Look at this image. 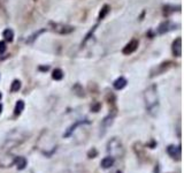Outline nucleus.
I'll return each mask as SVG.
<instances>
[{
	"label": "nucleus",
	"mask_w": 184,
	"mask_h": 173,
	"mask_svg": "<svg viewBox=\"0 0 184 173\" xmlns=\"http://www.w3.org/2000/svg\"><path fill=\"white\" fill-rule=\"evenodd\" d=\"M24 110V102L23 100H17V103L15 105V109H14V114L20 115Z\"/></svg>",
	"instance_id": "nucleus-13"
},
{
	"label": "nucleus",
	"mask_w": 184,
	"mask_h": 173,
	"mask_svg": "<svg viewBox=\"0 0 184 173\" xmlns=\"http://www.w3.org/2000/svg\"><path fill=\"white\" fill-rule=\"evenodd\" d=\"M7 50V46H6V43L5 42H0V53H4Z\"/></svg>",
	"instance_id": "nucleus-18"
},
{
	"label": "nucleus",
	"mask_w": 184,
	"mask_h": 173,
	"mask_svg": "<svg viewBox=\"0 0 184 173\" xmlns=\"http://www.w3.org/2000/svg\"><path fill=\"white\" fill-rule=\"evenodd\" d=\"M170 66H172V63H170V61L160 63V65L158 66V68H155V70H157V74H155V75H160V74H162L163 72H165V70H167Z\"/></svg>",
	"instance_id": "nucleus-12"
},
{
	"label": "nucleus",
	"mask_w": 184,
	"mask_h": 173,
	"mask_svg": "<svg viewBox=\"0 0 184 173\" xmlns=\"http://www.w3.org/2000/svg\"><path fill=\"white\" fill-rule=\"evenodd\" d=\"M1 98H2V95H1V92H0V99H1Z\"/></svg>",
	"instance_id": "nucleus-21"
},
{
	"label": "nucleus",
	"mask_w": 184,
	"mask_h": 173,
	"mask_svg": "<svg viewBox=\"0 0 184 173\" xmlns=\"http://www.w3.org/2000/svg\"><path fill=\"white\" fill-rule=\"evenodd\" d=\"M167 152L172 158L181 159V146H169L167 148Z\"/></svg>",
	"instance_id": "nucleus-6"
},
{
	"label": "nucleus",
	"mask_w": 184,
	"mask_h": 173,
	"mask_svg": "<svg viewBox=\"0 0 184 173\" xmlns=\"http://www.w3.org/2000/svg\"><path fill=\"white\" fill-rule=\"evenodd\" d=\"M14 163H15L16 168H19V170H24L26 166V164H28V162H26V158L23 157V156H20V157H16L15 159H14Z\"/></svg>",
	"instance_id": "nucleus-10"
},
{
	"label": "nucleus",
	"mask_w": 184,
	"mask_h": 173,
	"mask_svg": "<svg viewBox=\"0 0 184 173\" xmlns=\"http://www.w3.org/2000/svg\"><path fill=\"white\" fill-rule=\"evenodd\" d=\"M51 27H52V30L58 34H61V35H67V34H70V32L74 31V27L71 26H67V24H61V23H51Z\"/></svg>",
	"instance_id": "nucleus-2"
},
{
	"label": "nucleus",
	"mask_w": 184,
	"mask_h": 173,
	"mask_svg": "<svg viewBox=\"0 0 184 173\" xmlns=\"http://www.w3.org/2000/svg\"><path fill=\"white\" fill-rule=\"evenodd\" d=\"M127 80L123 77V76H120V77H117V79L114 81V83H113V87L115 88L116 90H121L123 89L124 87L127 85Z\"/></svg>",
	"instance_id": "nucleus-9"
},
{
	"label": "nucleus",
	"mask_w": 184,
	"mask_h": 173,
	"mask_svg": "<svg viewBox=\"0 0 184 173\" xmlns=\"http://www.w3.org/2000/svg\"><path fill=\"white\" fill-rule=\"evenodd\" d=\"M2 36H4V38H5L6 41L13 42V39H14V31L12 29H6L2 32Z\"/></svg>",
	"instance_id": "nucleus-14"
},
{
	"label": "nucleus",
	"mask_w": 184,
	"mask_h": 173,
	"mask_svg": "<svg viewBox=\"0 0 184 173\" xmlns=\"http://www.w3.org/2000/svg\"><path fill=\"white\" fill-rule=\"evenodd\" d=\"M20 89H21V81H20V80H14L13 83H12L11 90L13 92H16V91H19Z\"/></svg>",
	"instance_id": "nucleus-17"
},
{
	"label": "nucleus",
	"mask_w": 184,
	"mask_h": 173,
	"mask_svg": "<svg viewBox=\"0 0 184 173\" xmlns=\"http://www.w3.org/2000/svg\"><path fill=\"white\" fill-rule=\"evenodd\" d=\"M52 77H53V80H55V81H60V80H62L63 79V72L60 68H55L52 73Z\"/></svg>",
	"instance_id": "nucleus-15"
},
{
	"label": "nucleus",
	"mask_w": 184,
	"mask_h": 173,
	"mask_svg": "<svg viewBox=\"0 0 184 173\" xmlns=\"http://www.w3.org/2000/svg\"><path fill=\"white\" fill-rule=\"evenodd\" d=\"M137 47H138V41L132 39L131 42H129L126 46H124V49L122 50V53L126 54V56H129V54H131V53H134L136 51Z\"/></svg>",
	"instance_id": "nucleus-5"
},
{
	"label": "nucleus",
	"mask_w": 184,
	"mask_h": 173,
	"mask_svg": "<svg viewBox=\"0 0 184 173\" xmlns=\"http://www.w3.org/2000/svg\"><path fill=\"white\" fill-rule=\"evenodd\" d=\"M1 112H2V105L0 104V113H1Z\"/></svg>",
	"instance_id": "nucleus-20"
},
{
	"label": "nucleus",
	"mask_w": 184,
	"mask_h": 173,
	"mask_svg": "<svg viewBox=\"0 0 184 173\" xmlns=\"http://www.w3.org/2000/svg\"><path fill=\"white\" fill-rule=\"evenodd\" d=\"M144 99L146 105V111L155 117L159 111V96H158V88L155 84L150 85L145 92H144Z\"/></svg>",
	"instance_id": "nucleus-1"
},
{
	"label": "nucleus",
	"mask_w": 184,
	"mask_h": 173,
	"mask_svg": "<svg viewBox=\"0 0 184 173\" xmlns=\"http://www.w3.org/2000/svg\"><path fill=\"white\" fill-rule=\"evenodd\" d=\"M114 163H115L114 157H112V156H107V157H105L102 160H101L100 165H101V168H109L114 165Z\"/></svg>",
	"instance_id": "nucleus-8"
},
{
	"label": "nucleus",
	"mask_w": 184,
	"mask_h": 173,
	"mask_svg": "<svg viewBox=\"0 0 184 173\" xmlns=\"http://www.w3.org/2000/svg\"><path fill=\"white\" fill-rule=\"evenodd\" d=\"M175 27L176 26H175L174 23H172L170 21H165L159 26L158 32L160 35H163V34H166V32H169V31H172V30H174Z\"/></svg>",
	"instance_id": "nucleus-4"
},
{
	"label": "nucleus",
	"mask_w": 184,
	"mask_h": 173,
	"mask_svg": "<svg viewBox=\"0 0 184 173\" xmlns=\"http://www.w3.org/2000/svg\"><path fill=\"white\" fill-rule=\"evenodd\" d=\"M114 117H115V112H112V114L109 113V114L107 115L105 119L102 120V128H104V131H106V128H108V127L113 124Z\"/></svg>",
	"instance_id": "nucleus-11"
},
{
	"label": "nucleus",
	"mask_w": 184,
	"mask_h": 173,
	"mask_svg": "<svg viewBox=\"0 0 184 173\" xmlns=\"http://www.w3.org/2000/svg\"><path fill=\"white\" fill-rule=\"evenodd\" d=\"M172 51L175 57L179 58L182 56V38L179 37L173 42V46H172Z\"/></svg>",
	"instance_id": "nucleus-3"
},
{
	"label": "nucleus",
	"mask_w": 184,
	"mask_h": 173,
	"mask_svg": "<svg viewBox=\"0 0 184 173\" xmlns=\"http://www.w3.org/2000/svg\"><path fill=\"white\" fill-rule=\"evenodd\" d=\"M84 124H90V121H88V120H79V121H76V122L74 124L73 126H70V127L68 128V129H67V132H66V133L63 134V136H64V137H69L70 135H71V134H73V132L75 131V128H76V127H78L79 125H84Z\"/></svg>",
	"instance_id": "nucleus-7"
},
{
	"label": "nucleus",
	"mask_w": 184,
	"mask_h": 173,
	"mask_svg": "<svg viewBox=\"0 0 184 173\" xmlns=\"http://www.w3.org/2000/svg\"><path fill=\"white\" fill-rule=\"evenodd\" d=\"M116 173H122V172H121V171H117V172H116Z\"/></svg>",
	"instance_id": "nucleus-22"
},
{
	"label": "nucleus",
	"mask_w": 184,
	"mask_h": 173,
	"mask_svg": "<svg viewBox=\"0 0 184 173\" xmlns=\"http://www.w3.org/2000/svg\"><path fill=\"white\" fill-rule=\"evenodd\" d=\"M44 31H45V30H40V31L37 32L36 35H39V34H42V32H44ZM36 35H35V36H36ZM35 38H36V37H32V39H35ZM32 39H30V42H29V43H31V42H32Z\"/></svg>",
	"instance_id": "nucleus-19"
},
{
	"label": "nucleus",
	"mask_w": 184,
	"mask_h": 173,
	"mask_svg": "<svg viewBox=\"0 0 184 173\" xmlns=\"http://www.w3.org/2000/svg\"><path fill=\"white\" fill-rule=\"evenodd\" d=\"M109 11H110V7L108 5L102 6V8H101V11H100V13H99V20L105 19V16L109 13Z\"/></svg>",
	"instance_id": "nucleus-16"
}]
</instances>
